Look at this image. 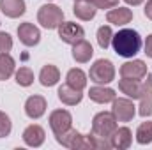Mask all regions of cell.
<instances>
[{
    "label": "cell",
    "mask_w": 152,
    "mask_h": 150,
    "mask_svg": "<svg viewBox=\"0 0 152 150\" xmlns=\"http://www.w3.org/2000/svg\"><path fill=\"white\" fill-rule=\"evenodd\" d=\"M112 44H113V50L118 57L131 58V57H134L140 51L142 37L133 28H122L112 37Z\"/></svg>",
    "instance_id": "cell-1"
},
{
    "label": "cell",
    "mask_w": 152,
    "mask_h": 150,
    "mask_svg": "<svg viewBox=\"0 0 152 150\" xmlns=\"http://www.w3.org/2000/svg\"><path fill=\"white\" fill-rule=\"evenodd\" d=\"M37 21L41 23V27H44L48 30L58 28V25L64 21V11L55 4H44L39 7Z\"/></svg>",
    "instance_id": "cell-2"
},
{
    "label": "cell",
    "mask_w": 152,
    "mask_h": 150,
    "mask_svg": "<svg viewBox=\"0 0 152 150\" xmlns=\"http://www.w3.org/2000/svg\"><path fill=\"white\" fill-rule=\"evenodd\" d=\"M57 141L66 147V149H73V150H78V149H94V143H92V138L90 134H81L78 133L76 129H67L66 133H62L60 136H57Z\"/></svg>",
    "instance_id": "cell-3"
},
{
    "label": "cell",
    "mask_w": 152,
    "mask_h": 150,
    "mask_svg": "<svg viewBox=\"0 0 152 150\" xmlns=\"http://www.w3.org/2000/svg\"><path fill=\"white\" fill-rule=\"evenodd\" d=\"M90 79L94 83H99V85H106L110 81L115 79V67L112 64V60L108 58H99L94 62V66L90 67Z\"/></svg>",
    "instance_id": "cell-4"
},
{
    "label": "cell",
    "mask_w": 152,
    "mask_h": 150,
    "mask_svg": "<svg viewBox=\"0 0 152 150\" xmlns=\"http://www.w3.org/2000/svg\"><path fill=\"white\" fill-rule=\"evenodd\" d=\"M117 129V118L113 117V113L101 111L97 113L92 120V133L103 138H110L112 133Z\"/></svg>",
    "instance_id": "cell-5"
},
{
    "label": "cell",
    "mask_w": 152,
    "mask_h": 150,
    "mask_svg": "<svg viewBox=\"0 0 152 150\" xmlns=\"http://www.w3.org/2000/svg\"><path fill=\"white\" fill-rule=\"evenodd\" d=\"M58 37L62 39L66 44H76L78 41H81V39L85 37V30L78 23L62 21L58 25Z\"/></svg>",
    "instance_id": "cell-6"
},
{
    "label": "cell",
    "mask_w": 152,
    "mask_h": 150,
    "mask_svg": "<svg viewBox=\"0 0 152 150\" xmlns=\"http://www.w3.org/2000/svg\"><path fill=\"white\" fill-rule=\"evenodd\" d=\"M71 124H73V117L66 110H55L50 115V127L55 133V136H60L62 133L71 129Z\"/></svg>",
    "instance_id": "cell-7"
},
{
    "label": "cell",
    "mask_w": 152,
    "mask_h": 150,
    "mask_svg": "<svg viewBox=\"0 0 152 150\" xmlns=\"http://www.w3.org/2000/svg\"><path fill=\"white\" fill-rule=\"evenodd\" d=\"M112 113H113V117L117 118V122H129V120H133V117L136 113V106L129 99H124V97H118L117 99L115 97Z\"/></svg>",
    "instance_id": "cell-8"
},
{
    "label": "cell",
    "mask_w": 152,
    "mask_h": 150,
    "mask_svg": "<svg viewBox=\"0 0 152 150\" xmlns=\"http://www.w3.org/2000/svg\"><path fill=\"white\" fill-rule=\"evenodd\" d=\"M140 110L138 113L142 117H151L152 115V78L147 73L145 83H142V92H140Z\"/></svg>",
    "instance_id": "cell-9"
},
{
    "label": "cell",
    "mask_w": 152,
    "mask_h": 150,
    "mask_svg": "<svg viewBox=\"0 0 152 150\" xmlns=\"http://www.w3.org/2000/svg\"><path fill=\"white\" fill-rule=\"evenodd\" d=\"M149 73L147 66L143 60H133V62H126L120 67V76L122 78H131V79H142Z\"/></svg>",
    "instance_id": "cell-10"
},
{
    "label": "cell",
    "mask_w": 152,
    "mask_h": 150,
    "mask_svg": "<svg viewBox=\"0 0 152 150\" xmlns=\"http://www.w3.org/2000/svg\"><path fill=\"white\" fill-rule=\"evenodd\" d=\"M18 37L25 46H36L41 41V32L32 23H21L18 27Z\"/></svg>",
    "instance_id": "cell-11"
},
{
    "label": "cell",
    "mask_w": 152,
    "mask_h": 150,
    "mask_svg": "<svg viewBox=\"0 0 152 150\" xmlns=\"http://www.w3.org/2000/svg\"><path fill=\"white\" fill-rule=\"evenodd\" d=\"M46 111V99L42 95H30L25 103V113L28 118L37 120Z\"/></svg>",
    "instance_id": "cell-12"
},
{
    "label": "cell",
    "mask_w": 152,
    "mask_h": 150,
    "mask_svg": "<svg viewBox=\"0 0 152 150\" xmlns=\"http://www.w3.org/2000/svg\"><path fill=\"white\" fill-rule=\"evenodd\" d=\"M73 12H75L76 18H80V20H83V21H90V20L96 16L97 7L94 5L92 0H75Z\"/></svg>",
    "instance_id": "cell-13"
},
{
    "label": "cell",
    "mask_w": 152,
    "mask_h": 150,
    "mask_svg": "<svg viewBox=\"0 0 152 150\" xmlns=\"http://www.w3.org/2000/svg\"><path fill=\"white\" fill-rule=\"evenodd\" d=\"M131 141H133V134L129 127H117L110 136V143L113 149H129Z\"/></svg>",
    "instance_id": "cell-14"
},
{
    "label": "cell",
    "mask_w": 152,
    "mask_h": 150,
    "mask_svg": "<svg viewBox=\"0 0 152 150\" xmlns=\"http://www.w3.org/2000/svg\"><path fill=\"white\" fill-rule=\"evenodd\" d=\"M44 138H46L44 129L41 125H37V124H32V125H28L23 131V141L28 147H41L44 143Z\"/></svg>",
    "instance_id": "cell-15"
},
{
    "label": "cell",
    "mask_w": 152,
    "mask_h": 150,
    "mask_svg": "<svg viewBox=\"0 0 152 150\" xmlns=\"http://www.w3.org/2000/svg\"><path fill=\"white\" fill-rule=\"evenodd\" d=\"M106 20H108V23L117 25V27L127 25V23H131V20H133V11L127 9V7H115L112 11H108Z\"/></svg>",
    "instance_id": "cell-16"
},
{
    "label": "cell",
    "mask_w": 152,
    "mask_h": 150,
    "mask_svg": "<svg viewBox=\"0 0 152 150\" xmlns=\"http://www.w3.org/2000/svg\"><path fill=\"white\" fill-rule=\"evenodd\" d=\"M58 99L64 103V104H67V106H75V104H80L81 103V99H83V94H81V90H76L73 87H69L67 83L66 85H62L60 88H58Z\"/></svg>",
    "instance_id": "cell-17"
},
{
    "label": "cell",
    "mask_w": 152,
    "mask_h": 150,
    "mask_svg": "<svg viewBox=\"0 0 152 150\" xmlns=\"http://www.w3.org/2000/svg\"><path fill=\"white\" fill-rule=\"evenodd\" d=\"M88 97L97 103V104H106V103H113L117 94L113 88H104V87H92L88 90Z\"/></svg>",
    "instance_id": "cell-18"
},
{
    "label": "cell",
    "mask_w": 152,
    "mask_h": 150,
    "mask_svg": "<svg viewBox=\"0 0 152 150\" xmlns=\"http://www.w3.org/2000/svg\"><path fill=\"white\" fill-rule=\"evenodd\" d=\"M0 9L7 18H20L25 14L23 0H0Z\"/></svg>",
    "instance_id": "cell-19"
},
{
    "label": "cell",
    "mask_w": 152,
    "mask_h": 150,
    "mask_svg": "<svg viewBox=\"0 0 152 150\" xmlns=\"http://www.w3.org/2000/svg\"><path fill=\"white\" fill-rule=\"evenodd\" d=\"M92 55H94L92 44L87 42L85 39H81V41H78L76 44H73V58H75L76 62L85 64V62H88V60L92 58Z\"/></svg>",
    "instance_id": "cell-20"
},
{
    "label": "cell",
    "mask_w": 152,
    "mask_h": 150,
    "mask_svg": "<svg viewBox=\"0 0 152 150\" xmlns=\"http://www.w3.org/2000/svg\"><path fill=\"white\" fill-rule=\"evenodd\" d=\"M118 88H120V92L126 94L127 97L138 99V97H140V92H142V83H140V79L122 78V79L118 81Z\"/></svg>",
    "instance_id": "cell-21"
},
{
    "label": "cell",
    "mask_w": 152,
    "mask_h": 150,
    "mask_svg": "<svg viewBox=\"0 0 152 150\" xmlns=\"http://www.w3.org/2000/svg\"><path fill=\"white\" fill-rule=\"evenodd\" d=\"M39 79H41V85H44V87H53V85L58 83V79H60V73H58V69H57L55 66L48 64V66H44V67L41 69V73H39Z\"/></svg>",
    "instance_id": "cell-22"
},
{
    "label": "cell",
    "mask_w": 152,
    "mask_h": 150,
    "mask_svg": "<svg viewBox=\"0 0 152 150\" xmlns=\"http://www.w3.org/2000/svg\"><path fill=\"white\" fill-rule=\"evenodd\" d=\"M14 66V58L9 53H0V81H5L12 76Z\"/></svg>",
    "instance_id": "cell-23"
},
{
    "label": "cell",
    "mask_w": 152,
    "mask_h": 150,
    "mask_svg": "<svg viewBox=\"0 0 152 150\" xmlns=\"http://www.w3.org/2000/svg\"><path fill=\"white\" fill-rule=\"evenodd\" d=\"M67 85L73 87L76 90H83L87 87V74L81 71V69H71L67 73Z\"/></svg>",
    "instance_id": "cell-24"
},
{
    "label": "cell",
    "mask_w": 152,
    "mask_h": 150,
    "mask_svg": "<svg viewBox=\"0 0 152 150\" xmlns=\"http://www.w3.org/2000/svg\"><path fill=\"white\" fill-rule=\"evenodd\" d=\"M136 141L140 145L152 143V122H143L136 129Z\"/></svg>",
    "instance_id": "cell-25"
},
{
    "label": "cell",
    "mask_w": 152,
    "mask_h": 150,
    "mask_svg": "<svg viewBox=\"0 0 152 150\" xmlns=\"http://www.w3.org/2000/svg\"><path fill=\"white\" fill-rule=\"evenodd\" d=\"M16 83L20 87H30L34 83V73L28 67H20L16 71Z\"/></svg>",
    "instance_id": "cell-26"
},
{
    "label": "cell",
    "mask_w": 152,
    "mask_h": 150,
    "mask_svg": "<svg viewBox=\"0 0 152 150\" xmlns=\"http://www.w3.org/2000/svg\"><path fill=\"white\" fill-rule=\"evenodd\" d=\"M112 37H113V32H112V28L108 25L99 27V30H97V42H99V46L103 50H106L112 44Z\"/></svg>",
    "instance_id": "cell-27"
},
{
    "label": "cell",
    "mask_w": 152,
    "mask_h": 150,
    "mask_svg": "<svg viewBox=\"0 0 152 150\" xmlns=\"http://www.w3.org/2000/svg\"><path fill=\"white\" fill-rule=\"evenodd\" d=\"M11 129H12L11 118H9L4 111H0V138L9 136V134H11Z\"/></svg>",
    "instance_id": "cell-28"
},
{
    "label": "cell",
    "mask_w": 152,
    "mask_h": 150,
    "mask_svg": "<svg viewBox=\"0 0 152 150\" xmlns=\"http://www.w3.org/2000/svg\"><path fill=\"white\" fill-rule=\"evenodd\" d=\"M12 48V39L7 32H0V53H7Z\"/></svg>",
    "instance_id": "cell-29"
},
{
    "label": "cell",
    "mask_w": 152,
    "mask_h": 150,
    "mask_svg": "<svg viewBox=\"0 0 152 150\" xmlns=\"http://www.w3.org/2000/svg\"><path fill=\"white\" fill-rule=\"evenodd\" d=\"M97 9H113L118 5V0H92Z\"/></svg>",
    "instance_id": "cell-30"
},
{
    "label": "cell",
    "mask_w": 152,
    "mask_h": 150,
    "mask_svg": "<svg viewBox=\"0 0 152 150\" xmlns=\"http://www.w3.org/2000/svg\"><path fill=\"white\" fill-rule=\"evenodd\" d=\"M145 53H147V57L152 58V34L147 37V41H145Z\"/></svg>",
    "instance_id": "cell-31"
},
{
    "label": "cell",
    "mask_w": 152,
    "mask_h": 150,
    "mask_svg": "<svg viewBox=\"0 0 152 150\" xmlns=\"http://www.w3.org/2000/svg\"><path fill=\"white\" fill-rule=\"evenodd\" d=\"M143 12H145V16L152 20V0H149L147 4H145V9H143Z\"/></svg>",
    "instance_id": "cell-32"
},
{
    "label": "cell",
    "mask_w": 152,
    "mask_h": 150,
    "mask_svg": "<svg viewBox=\"0 0 152 150\" xmlns=\"http://www.w3.org/2000/svg\"><path fill=\"white\" fill-rule=\"evenodd\" d=\"M126 4H129V5H140L143 0H124Z\"/></svg>",
    "instance_id": "cell-33"
}]
</instances>
